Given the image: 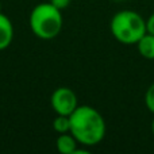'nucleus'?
Returning a JSON list of instances; mask_svg holds the SVG:
<instances>
[{
  "mask_svg": "<svg viewBox=\"0 0 154 154\" xmlns=\"http://www.w3.org/2000/svg\"><path fill=\"white\" fill-rule=\"evenodd\" d=\"M150 127H152V134H153V137H154V119L152 120V126H150Z\"/></svg>",
  "mask_w": 154,
  "mask_h": 154,
  "instance_id": "nucleus-12",
  "label": "nucleus"
},
{
  "mask_svg": "<svg viewBox=\"0 0 154 154\" xmlns=\"http://www.w3.org/2000/svg\"><path fill=\"white\" fill-rule=\"evenodd\" d=\"M0 12H2V4H0Z\"/></svg>",
  "mask_w": 154,
  "mask_h": 154,
  "instance_id": "nucleus-13",
  "label": "nucleus"
},
{
  "mask_svg": "<svg viewBox=\"0 0 154 154\" xmlns=\"http://www.w3.org/2000/svg\"><path fill=\"white\" fill-rule=\"evenodd\" d=\"M137 48H138V53L145 60H154V35L146 32L137 42Z\"/></svg>",
  "mask_w": 154,
  "mask_h": 154,
  "instance_id": "nucleus-7",
  "label": "nucleus"
},
{
  "mask_svg": "<svg viewBox=\"0 0 154 154\" xmlns=\"http://www.w3.org/2000/svg\"><path fill=\"white\" fill-rule=\"evenodd\" d=\"M111 34L123 45H137L147 32L146 20L134 10H120L112 16L109 23Z\"/></svg>",
  "mask_w": 154,
  "mask_h": 154,
  "instance_id": "nucleus-3",
  "label": "nucleus"
},
{
  "mask_svg": "<svg viewBox=\"0 0 154 154\" xmlns=\"http://www.w3.org/2000/svg\"><path fill=\"white\" fill-rule=\"evenodd\" d=\"M70 119V134L81 146L93 147L106 137L107 126L103 115L91 106H79Z\"/></svg>",
  "mask_w": 154,
  "mask_h": 154,
  "instance_id": "nucleus-1",
  "label": "nucleus"
},
{
  "mask_svg": "<svg viewBox=\"0 0 154 154\" xmlns=\"http://www.w3.org/2000/svg\"><path fill=\"white\" fill-rule=\"evenodd\" d=\"M14 39V26L7 15L0 12V51L10 48Z\"/></svg>",
  "mask_w": 154,
  "mask_h": 154,
  "instance_id": "nucleus-5",
  "label": "nucleus"
},
{
  "mask_svg": "<svg viewBox=\"0 0 154 154\" xmlns=\"http://www.w3.org/2000/svg\"><path fill=\"white\" fill-rule=\"evenodd\" d=\"M53 128L56 133L64 134V133H70V119L69 116L65 115H57L53 120Z\"/></svg>",
  "mask_w": 154,
  "mask_h": 154,
  "instance_id": "nucleus-8",
  "label": "nucleus"
},
{
  "mask_svg": "<svg viewBox=\"0 0 154 154\" xmlns=\"http://www.w3.org/2000/svg\"><path fill=\"white\" fill-rule=\"evenodd\" d=\"M115 2H122V0H115Z\"/></svg>",
  "mask_w": 154,
  "mask_h": 154,
  "instance_id": "nucleus-14",
  "label": "nucleus"
},
{
  "mask_svg": "<svg viewBox=\"0 0 154 154\" xmlns=\"http://www.w3.org/2000/svg\"><path fill=\"white\" fill-rule=\"evenodd\" d=\"M49 2H50L54 7H57L58 10L62 11V10H65V8L69 7V4H70L72 0H49Z\"/></svg>",
  "mask_w": 154,
  "mask_h": 154,
  "instance_id": "nucleus-10",
  "label": "nucleus"
},
{
  "mask_svg": "<svg viewBox=\"0 0 154 154\" xmlns=\"http://www.w3.org/2000/svg\"><path fill=\"white\" fill-rule=\"evenodd\" d=\"M56 145H57V150L61 154H75L80 143L70 133H64V134H58Z\"/></svg>",
  "mask_w": 154,
  "mask_h": 154,
  "instance_id": "nucleus-6",
  "label": "nucleus"
},
{
  "mask_svg": "<svg viewBox=\"0 0 154 154\" xmlns=\"http://www.w3.org/2000/svg\"><path fill=\"white\" fill-rule=\"evenodd\" d=\"M29 23L35 37L43 41H50L61 32L64 16L61 10L54 7L50 2L39 3L32 8Z\"/></svg>",
  "mask_w": 154,
  "mask_h": 154,
  "instance_id": "nucleus-2",
  "label": "nucleus"
},
{
  "mask_svg": "<svg viewBox=\"0 0 154 154\" xmlns=\"http://www.w3.org/2000/svg\"><path fill=\"white\" fill-rule=\"evenodd\" d=\"M145 106L154 115V82L146 89V93H145Z\"/></svg>",
  "mask_w": 154,
  "mask_h": 154,
  "instance_id": "nucleus-9",
  "label": "nucleus"
},
{
  "mask_svg": "<svg viewBox=\"0 0 154 154\" xmlns=\"http://www.w3.org/2000/svg\"><path fill=\"white\" fill-rule=\"evenodd\" d=\"M146 30L147 32L154 35V12H152V15L146 19Z\"/></svg>",
  "mask_w": 154,
  "mask_h": 154,
  "instance_id": "nucleus-11",
  "label": "nucleus"
},
{
  "mask_svg": "<svg viewBox=\"0 0 154 154\" xmlns=\"http://www.w3.org/2000/svg\"><path fill=\"white\" fill-rule=\"evenodd\" d=\"M50 104L57 115L70 116L72 112L79 107V100L73 89L68 87H60L51 93Z\"/></svg>",
  "mask_w": 154,
  "mask_h": 154,
  "instance_id": "nucleus-4",
  "label": "nucleus"
}]
</instances>
